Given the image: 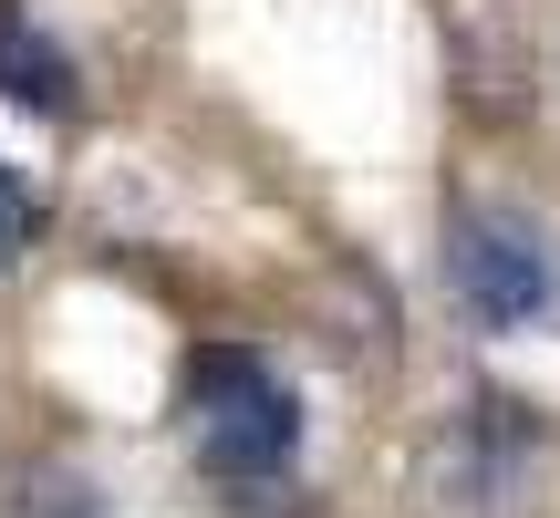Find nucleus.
Wrapping results in <instances>:
<instances>
[{
	"instance_id": "nucleus-1",
	"label": "nucleus",
	"mask_w": 560,
	"mask_h": 518,
	"mask_svg": "<svg viewBox=\"0 0 560 518\" xmlns=\"http://www.w3.org/2000/svg\"><path fill=\"white\" fill-rule=\"evenodd\" d=\"M187 425H198V457L219 467V478H280L291 446H301L291 384H280L260 353H240V342H208V353L187 363Z\"/></svg>"
},
{
	"instance_id": "nucleus-2",
	"label": "nucleus",
	"mask_w": 560,
	"mask_h": 518,
	"mask_svg": "<svg viewBox=\"0 0 560 518\" xmlns=\"http://www.w3.org/2000/svg\"><path fill=\"white\" fill-rule=\"evenodd\" d=\"M446 280H457V301L488 321V332H529V321H550V301H560V249H550V228L520 219V208H467V219L446 228Z\"/></svg>"
},
{
	"instance_id": "nucleus-3",
	"label": "nucleus",
	"mask_w": 560,
	"mask_h": 518,
	"mask_svg": "<svg viewBox=\"0 0 560 518\" xmlns=\"http://www.w3.org/2000/svg\"><path fill=\"white\" fill-rule=\"evenodd\" d=\"M0 104H21V115H73V52H62L21 0H0Z\"/></svg>"
},
{
	"instance_id": "nucleus-4",
	"label": "nucleus",
	"mask_w": 560,
	"mask_h": 518,
	"mask_svg": "<svg viewBox=\"0 0 560 518\" xmlns=\"http://www.w3.org/2000/svg\"><path fill=\"white\" fill-rule=\"evenodd\" d=\"M32 228H42V208H32V187H21L11 166H0V259H21V249H32Z\"/></svg>"
}]
</instances>
